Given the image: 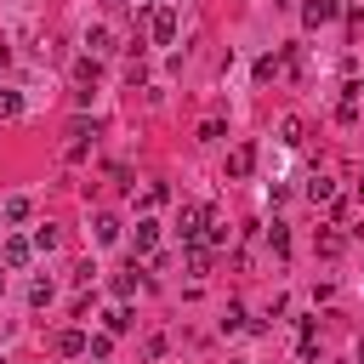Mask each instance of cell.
I'll list each match as a JSON object with an SVG mask.
<instances>
[{
	"instance_id": "obj_27",
	"label": "cell",
	"mask_w": 364,
	"mask_h": 364,
	"mask_svg": "<svg viewBox=\"0 0 364 364\" xmlns=\"http://www.w3.org/2000/svg\"><path fill=\"white\" fill-rule=\"evenodd\" d=\"M279 6H296V0H279Z\"/></svg>"
},
{
	"instance_id": "obj_4",
	"label": "cell",
	"mask_w": 364,
	"mask_h": 364,
	"mask_svg": "<svg viewBox=\"0 0 364 364\" xmlns=\"http://www.w3.org/2000/svg\"><path fill=\"white\" fill-rule=\"evenodd\" d=\"M250 165H256V148H250V142H239V148L228 154V176L239 182V176H250Z\"/></svg>"
},
{
	"instance_id": "obj_2",
	"label": "cell",
	"mask_w": 364,
	"mask_h": 364,
	"mask_svg": "<svg viewBox=\"0 0 364 364\" xmlns=\"http://www.w3.org/2000/svg\"><path fill=\"white\" fill-rule=\"evenodd\" d=\"M148 28H154V46H171V40H176V11L159 6V11L148 17Z\"/></svg>"
},
{
	"instance_id": "obj_24",
	"label": "cell",
	"mask_w": 364,
	"mask_h": 364,
	"mask_svg": "<svg viewBox=\"0 0 364 364\" xmlns=\"http://www.w3.org/2000/svg\"><path fill=\"white\" fill-rule=\"evenodd\" d=\"M341 97H353V102H364V80H347V91Z\"/></svg>"
},
{
	"instance_id": "obj_19",
	"label": "cell",
	"mask_w": 364,
	"mask_h": 364,
	"mask_svg": "<svg viewBox=\"0 0 364 364\" xmlns=\"http://www.w3.org/2000/svg\"><path fill=\"white\" fill-rule=\"evenodd\" d=\"M267 245H273V250H279V256H284V250H290V233H284V222H273V228H267Z\"/></svg>"
},
{
	"instance_id": "obj_9",
	"label": "cell",
	"mask_w": 364,
	"mask_h": 364,
	"mask_svg": "<svg viewBox=\"0 0 364 364\" xmlns=\"http://www.w3.org/2000/svg\"><path fill=\"white\" fill-rule=\"evenodd\" d=\"M159 245V222H136V256H154Z\"/></svg>"
},
{
	"instance_id": "obj_18",
	"label": "cell",
	"mask_w": 364,
	"mask_h": 364,
	"mask_svg": "<svg viewBox=\"0 0 364 364\" xmlns=\"http://www.w3.org/2000/svg\"><path fill=\"white\" fill-rule=\"evenodd\" d=\"M23 114V97L17 91H0V119H17Z\"/></svg>"
},
{
	"instance_id": "obj_29",
	"label": "cell",
	"mask_w": 364,
	"mask_h": 364,
	"mask_svg": "<svg viewBox=\"0 0 364 364\" xmlns=\"http://www.w3.org/2000/svg\"><path fill=\"white\" fill-rule=\"evenodd\" d=\"M0 364H6V358H0Z\"/></svg>"
},
{
	"instance_id": "obj_12",
	"label": "cell",
	"mask_w": 364,
	"mask_h": 364,
	"mask_svg": "<svg viewBox=\"0 0 364 364\" xmlns=\"http://www.w3.org/2000/svg\"><path fill=\"white\" fill-rule=\"evenodd\" d=\"M301 136H307V125H301V119H296V114H290V119H284V125H279V142H284V148H296V142H301Z\"/></svg>"
},
{
	"instance_id": "obj_8",
	"label": "cell",
	"mask_w": 364,
	"mask_h": 364,
	"mask_svg": "<svg viewBox=\"0 0 364 364\" xmlns=\"http://www.w3.org/2000/svg\"><path fill=\"white\" fill-rule=\"evenodd\" d=\"M28 210H34V205H28V199H23V193H11V199H6V205H0V216H6V222H11V228H17V222H28Z\"/></svg>"
},
{
	"instance_id": "obj_7",
	"label": "cell",
	"mask_w": 364,
	"mask_h": 364,
	"mask_svg": "<svg viewBox=\"0 0 364 364\" xmlns=\"http://www.w3.org/2000/svg\"><path fill=\"white\" fill-rule=\"evenodd\" d=\"M301 193H307L313 205H324V199H336V182H330V176H307V188H301Z\"/></svg>"
},
{
	"instance_id": "obj_3",
	"label": "cell",
	"mask_w": 364,
	"mask_h": 364,
	"mask_svg": "<svg viewBox=\"0 0 364 364\" xmlns=\"http://www.w3.org/2000/svg\"><path fill=\"white\" fill-rule=\"evenodd\" d=\"M336 11H341V0H307V6H301V23L318 28V23H330Z\"/></svg>"
},
{
	"instance_id": "obj_28",
	"label": "cell",
	"mask_w": 364,
	"mask_h": 364,
	"mask_svg": "<svg viewBox=\"0 0 364 364\" xmlns=\"http://www.w3.org/2000/svg\"><path fill=\"white\" fill-rule=\"evenodd\" d=\"M0 290H6V273H0Z\"/></svg>"
},
{
	"instance_id": "obj_23",
	"label": "cell",
	"mask_w": 364,
	"mask_h": 364,
	"mask_svg": "<svg viewBox=\"0 0 364 364\" xmlns=\"http://www.w3.org/2000/svg\"><path fill=\"white\" fill-rule=\"evenodd\" d=\"M222 330H228V336L245 330V307H228V313H222Z\"/></svg>"
},
{
	"instance_id": "obj_6",
	"label": "cell",
	"mask_w": 364,
	"mask_h": 364,
	"mask_svg": "<svg viewBox=\"0 0 364 364\" xmlns=\"http://www.w3.org/2000/svg\"><path fill=\"white\" fill-rule=\"evenodd\" d=\"M85 341H91L85 330H63V336H57V353H63V358H80V353H85Z\"/></svg>"
},
{
	"instance_id": "obj_1",
	"label": "cell",
	"mask_w": 364,
	"mask_h": 364,
	"mask_svg": "<svg viewBox=\"0 0 364 364\" xmlns=\"http://www.w3.org/2000/svg\"><path fill=\"white\" fill-rule=\"evenodd\" d=\"M205 222H210V210H205V205H182V216H176V233L193 245V239L205 233Z\"/></svg>"
},
{
	"instance_id": "obj_20",
	"label": "cell",
	"mask_w": 364,
	"mask_h": 364,
	"mask_svg": "<svg viewBox=\"0 0 364 364\" xmlns=\"http://www.w3.org/2000/svg\"><path fill=\"white\" fill-rule=\"evenodd\" d=\"M188 273H210V250L193 245V250H188Z\"/></svg>"
},
{
	"instance_id": "obj_15",
	"label": "cell",
	"mask_w": 364,
	"mask_h": 364,
	"mask_svg": "<svg viewBox=\"0 0 364 364\" xmlns=\"http://www.w3.org/2000/svg\"><path fill=\"white\" fill-rule=\"evenodd\" d=\"M279 68H284V57H273V51H267V57H256V80H273Z\"/></svg>"
},
{
	"instance_id": "obj_26",
	"label": "cell",
	"mask_w": 364,
	"mask_h": 364,
	"mask_svg": "<svg viewBox=\"0 0 364 364\" xmlns=\"http://www.w3.org/2000/svg\"><path fill=\"white\" fill-rule=\"evenodd\" d=\"M358 199H364V182H358Z\"/></svg>"
},
{
	"instance_id": "obj_13",
	"label": "cell",
	"mask_w": 364,
	"mask_h": 364,
	"mask_svg": "<svg viewBox=\"0 0 364 364\" xmlns=\"http://www.w3.org/2000/svg\"><path fill=\"white\" fill-rule=\"evenodd\" d=\"M102 324H108V336H125V330H131V307H114V313H102Z\"/></svg>"
},
{
	"instance_id": "obj_16",
	"label": "cell",
	"mask_w": 364,
	"mask_h": 364,
	"mask_svg": "<svg viewBox=\"0 0 364 364\" xmlns=\"http://www.w3.org/2000/svg\"><path fill=\"white\" fill-rule=\"evenodd\" d=\"M57 239H63V233H57L51 222H46V228H34V250H57Z\"/></svg>"
},
{
	"instance_id": "obj_22",
	"label": "cell",
	"mask_w": 364,
	"mask_h": 364,
	"mask_svg": "<svg viewBox=\"0 0 364 364\" xmlns=\"http://www.w3.org/2000/svg\"><path fill=\"white\" fill-rule=\"evenodd\" d=\"M108 347H114V336H91V341H85V353H91V358H97V364H102V358H108Z\"/></svg>"
},
{
	"instance_id": "obj_14",
	"label": "cell",
	"mask_w": 364,
	"mask_h": 364,
	"mask_svg": "<svg viewBox=\"0 0 364 364\" xmlns=\"http://www.w3.org/2000/svg\"><path fill=\"white\" fill-rule=\"evenodd\" d=\"M85 46H91V57H102V51H108V28H102V23L85 28Z\"/></svg>"
},
{
	"instance_id": "obj_17",
	"label": "cell",
	"mask_w": 364,
	"mask_h": 364,
	"mask_svg": "<svg viewBox=\"0 0 364 364\" xmlns=\"http://www.w3.org/2000/svg\"><path fill=\"white\" fill-rule=\"evenodd\" d=\"M46 301H51V279H34L28 284V307H46Z\"/></svg>"
},
{
	"instance_id": "obj_21",
	"label": "cell",
	"mask_w": 364,
	"mask_h": 364,
	"mask_svg": "<svg viewBox=\"0 0 364 364\" xmlns=\"http://www.w3.org/2000/svg\"><path fill=\"white\" fill-rule=\"evenodd\" d=\"M114 296H136V267L131 273H114Z\"/></svg>"
},
{
	"instance_id": "obj_11",
	"label": "cell",
	"mask_w": 364,
	"mask_h": 364,
	"mask_svg": "<svg viewBox=\"0 0 364 364\" xmlns=\"http://www.w3.org/2000/svg\"><path fill=\"white\" fill-rule=\"evenodd\" d=\"M97 74H102V63H97V57H91V51H85V57H80V63H74V80H80V85H91V80H97Z\"/></svg>"
},
{
	"instance_id": "obj_25",
	"label": "cell",
	"mask_w": 364,
	"mask_h": 364,
	"mask_svg": "<svg viewBox=\"0 0 364 364\" xmlns=\"http://www.w3.org/2000/svg\"><path fill=\"white\" fill-rule=\"evenodd\" d=\"M358 364H364V341H358Z\"/></svg>"
},
{
	"instance_id": "obj_30",
	"label": "cell",
	"mask_w": 364,
	"mask_h": 364,
	"mask_svg": "<svg viewBox=\"0 0 364 364\" xmlns=\"http://www.w3.org/2000/svg\"><path fill=\"white\" fill-rule=\"evenodd\" d=\"M148 6H154V0H148Z\"/></svg>"
},
{
	"instance_id": "obj_10",
	"label": "cell",
	"mask_w": 364,
	"mask_h": 364,
	"mask_svg": "<svg viewBox=\"0 0 364 364\" xmlns=\"http://www.w3.org/2000/svg\"><path fill=\"white\" fill-rule=\"evenodd\" d=\"M91 239H97V245H114V239H119V222H114V216H97V222H91Z\"/></svg>"
},
{
	"instance_id": "obj_5",
	"label": "cell",
	"mask_w": 364,
	"mask_h": 364,
	"mask_svg": "<svg viewBox=\"0 0 364 364\" xmlns=\"http://www.w3.org/2000/svg\"><path fill=\"white\" fill-rule=\"evenodd\" d=\"M28 256H34V239H17V233H11V239H6V250H0V262H6V267H23Z\"/></svg>"
}]
</instances>
